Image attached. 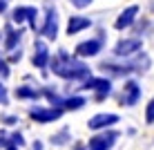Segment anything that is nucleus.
Here are the masks:
<instances>
[{"label": "nucleus", "instance_id": "obj_1", "mask_svg": "<svg viewBox=\"0 0 154 150\" xmlns=\"http://www.w3.org/2000/svg\"><path fill=\"white\" fill-rule=\"evenodd\" d=\"M49 67L56 76L67 78V81H78V78H87L89 76V67L85 63L76 61L74 56H69L67 52H58V54L49 61Z\"/></svg>", "mask_w": 154, "mask_h": 150}, {"label": "nucleus", "instance_id": "obj_2", "mask_svg": "<svg viewBox=\"0 0 154 150\" xmlns=\"http://www.w3.org/2000/svg\"><path fill=\"white\" fill-rule=\"evenodd\" d=\"M147 65H150V58L147 56H139L134 61L125 63V65H114V63H100V69L109 76H125V74H132V72H145Z\"/></svg>", "mask_w": 154, "mask_h": 150}, {"label": "nucleus", "instance_id": "obj_3", "mask_svg": "<svg viewBox=\"0 0 154 150\" xmlns=\"http://www.w3.org/2000/svg\"><path fill=\"white\" fill-rule=\"evenodd\" d=\"M83 90H92V92H96V99L103 101L105 96L112 92V83H109V78H103V76H89L87 81L83 83Z\"/></svg>", "mask_w": 154, "mask_h": 150}, {"label": "nucleus", "instance_id": "obj_4", "mask_svg": "<svg viewBox=\"0 0 154 150\" xmlns=\"http://www.w3.org/2000/svg\"><path fill=\"white\" fill-rule=\"evenodd\" d=\"M143 49V40L141 38H123L114 45V54L121 56V58H130L134 54H139Z\"/></svg>", "mask_w": 154, "mask_h": 150}, {"label": "nucleus", "instance_id": "obj_5", "mask_svg": "<svg viewBox=\"0 0 154 150\" xmlns=\"http://www.w3.org/2000/svg\"><path fill=\"white\" fill-rule=\"evenodd\" d=\"M116 139H119V132H116V130H109V132L105 130V132H100V135L89 139L87 150H112V146L116 143Z\"/></svg>", "mask_w": 154, "mask_h": 150}, {"label": "nucleus", "instance_id": "obj_6", "mask_svg": "<svg viewBox=\"0 0 154 150\" xmlns=\"http://www.w3.org/2000/svg\"><path fill=\"white\" fill-rule=\"evenodd\" d=\"M119 121H121L119 114H114V112H100V114H94L87 121V128L89 130H107V128H112Z\"/></svg>", "mask_w": 154, "mask_h": 150}, {"label": "nucleus", "instance_id": "obj_7", "mask_svg": "<svg viewBox=\"0 0 154 150\" xmlns=\"http://www.w3.org/2000/svg\"><path fill=\"white\" fill-rule=\"evenodd\" d=\"M100 49H103V36L78 43V45H76V56L78 58H92V56H96Z\"/></svg>", "mask_w": 154, "mask_h": 150}, {"label": "nucleus", "instance_id": "obj_8", "mask_svg": "<svg viewBox=\"0 0 154 150\" xmlns=\"http://www.w3.org/2000/svg\"><path fill=\"white\" fill-rule=\"evenodd\" d=\"M29 116L38 123H51V121H58L63 116V110L60 108H31Z\"/></svg>", "mask_w": 154, "mask_h": 150}, {"label": "nucleus", "instance_id": "obj_9", "mask_svg": "<svg viewBox=\"0 0 154 150\" xmlns=\"http://www.w3.org/2000/svg\"><path fill=\"white\" fill-rule=\"evenodd\" d=\"M42 36H45L47 40H56V36H58V11L54 7H47V11H45Z\"/></svg>", "mask_w": 154, "mask_h": 150}, {"label": "nucleus", "instance_id": "obj_10", "mask_svg": "<svg viewBox=\"0 0 154 150\" xmlns=\"http://www.w3.org/2000/svg\"><path fill=\"white\" fill-rule=\"evenodd\" d=\"M141 99V85L136 81H125L123 85V96H121V105H136Z\"/></svg>", "mask_w": 154, "mask_h": 150}, {"label": "nucleus", "instance_id": "obj_11", "mask_svg": "<svg viewBox=\"0 0 154 150\" xmlns=\"http://www.w3.org/2000/svg\"><path fill=\"white\" fill-rule=\"evenodd\" d=\"M136 16H139V5H130V7H125L123 11L119 14V18L114 20V27L121 29V31L127 29V27L136 20Z\"/></svg>", "mask_w": 154, "mask_h": 150}, {"label": "nucleus", "instance_id": "obj_12", "mask_svg": "<svg viewBox=\"0 0 154 150\" xmlns=\"http://www.w3.org/2000/svg\"><path fill=\"white\" fill-rule=\"evenodd\" d=\"M49 61H51V56H49V49H47V45L42 40H36V45H34V58H31V63H34V67H47L49 65Z\"/></svg>", "mask_w": 154, "mask_h": 150}, {"label": "nucleus", "instance_id": "obj_13", "mask_svg": "<svg viewBox=\"0 0 154 150\" xmlns=\"http://www.w3.org/2000/svg\"><path fill=\"white\" fill-rule=\"evenodd\" d=\"M87 27H92V20L89 18H83V16H72L69 23H67V34L74 36L78 31H85Z\"/></svg>", "mask_w": 154, "mask_h": 150}, {"label": "nucleus", "instance_id": "obj_14", "mask_svg": "<svg viewBox=\"0 0 154 150\" xmlns=\"http://www.w3.org/2000/svg\"><path fill=\"white\" fill-rule=\"evenodd\" d=\"M16 96H18V99H31V101H36V99H40V96H42V90L29 88V85H18V88H16Z\"/></svg>", "mask_w": 154, "mask_h": 150}, {"label": "nucleus", "instance_id": "obj_15", "mask_svg": "<svg viewBox=\"0 0 154 150\" xmlns=\"http://www.w3.org/2000/svg\"><path fill=\"white\" fill-rule=\"evenodd\" d=\"M85 103H87L85 96H67L63 101V110H81V108H85Z\"/></svg>", "mask_w": 154, "mask_h": 150}, {"label": "nucleus", "instance_id": "obj_16", "mask_svg": "<svg viewBox=\"0 0 154 150\" xmlns=\"http://www.w3.org/2000/svg\"><path fill=\"white\" fill-rule=\"evenodd\" d=\"M23 38L20 29H7V40H5V49H16V43Z\"/></svg>", "mask_w": 154, "mask_h": 150}, {"label": "nucleus", "instance_id": "obj_17", "mask_svg": "<svg viewBox=\"0 0 154 150\" xmlns=\"http://www.w3.org/2000/svg\"><path fill=\"white\" fill-rule=\"evenodd\" d=\"M27 16H29V7H27V5H23V7H16V9H14L11 20H14L16 25H23L25 20H27Z\"/></svg>", "mask_w": 154, "mask_h": 150}, {"label": "nucleus", "instance_id": "obj_18", "mask_svg": "<svg viewBox=\"0 0 154 150\" xmlns=\"http://www.w3.org/2000/svg\"><path fill=\"white\" fill-rule=\"evenodd\" d=\"M67 141H69V128H63L60 132L51 135V143H54V146H65Z\"/></svg>", "mask_w": 154, "mask_h": 150}, {"label": "nucleus", "instance_id": "obj_19", "mask_svg": "<svg viewBox=\"0 0 154 150\" xmlns=\"http://www.w3.org/2000/svg\"><path fill=\"white\" fill-rule=\"evenodd\" d=\"M145 123H154V99L145 105Z\"/></svg>", "mask_w": 154, "mask_h": 150}, {"label": "nucleus", "instance_id": "obj_20", "mask_svg": "<svg viewBox=\"0 0 154 150\" xmlns=\"http://www.w3.org/2000/svg\"><path fill=\"white\" fill-rule=\"evenodd\" d=\"M9 146H25V139H23V135H20V132H14L11 137H9Z\"/></svg>", "mask_w": 154, "mask_h": 150}, {"label": "nucleus", "instance_id": "obj_21", "mask_svg": "<svg viewBox=\"0 0 154 150\" xmlns=\"http://www.w3.org/2000/svg\"><path fill=\"white\" fill-rule=\"evenodd\" d=\"M36 18H38V9L36 7H29V16H27V23L31 29H36Z\"/></svg>", "mask_w": 154, "mask_h": 150}, {"label": "nucleus", "instance_id": "obj_22", "mask_svg": "<svg viewBox=\"0 0 154 150\" xmlns=\"http://www.w3.org/2000/svg\"><path fill=\"white\" fill-rule=\"evenodd\" d=\"M9 76V63L5 58H0V78H7Z\"/></svg>", "mask_w": 154, "mask_h": 150}, {"label": "nucleus", "instance_id": "obj_23", "mask_svg": "<svg viewBox=\"0 0 154 150\" xmlns=\"http://www.w3.org/2000/svg\"><path fill=\"white\" fill-rule=\"evenodd\" d=\"M69 2H72L76 9H85V7H89V5H92V0H69Z\"/></svg>", "mask_w": 154, "mask_h": 150}, {"label": "nucleus", "instance_id": "obj_24", "mask_svg": "<svg viewBox=\"0 0 154 150\" xmlns=\"http://www.w3.org/2000/svg\"><path fill=\"white\" fill-rule=\"evenodd\" d=\"M7 101H9V96H7V88L0 83V105H5Z\"/></svg>", "mask_w": 154, "mask_h": 150}, {"label": "nucleus", "instance_id": "obj_25", "mask_svg": "<svg viewBox=\"0 0 154 150\" xmlns=\"http://www.w3.org/2000/svg\"><path fill=\"white\" fill-rule=\"evenodd\" d=\"M20 58H23V52H14V54H11V61H20Z\"/></svg>", "mask_w": 154, "mask_h": 150}, {"label": "nucleus", "instance_id": "obj_26", "mask_svg": "<svg viewBox=\"0 0 154 150\" xmlns=\"http://www.w3.org/2000/svg\"><path fill=\"white\" fill-rule=\"evenodd\" d=\"M7 7H9V0H0V14H2Z\"/></svg>", "mask_w": 154, "mask_h": 150}, {"label": "nucleus", "instance_id": "obj_27", "mask_svg": "<svg viewBox=\"0 0 154 150\" xmlns=\"http://www.w3.org/2000/svg\"><path fill=\"white\" fill-rule=\"evenodd\" d=\"M16 121H18V116H5V123H9V126L16 123Z\"/></svg>", "mask_w": 154, "mask_h": 150}, {"label": "nucleus", "instance_id": "obj_28", "mask_svg": "<svg viewBox=\"0 0 154 150\" xmlns=\"http://www.w3.org/2000/svg\"><path fill=\"white\" fill-rule=\"evenodd\" d=\"M74 150H87V146H83V143H76V146H74Z\"/></svg>", "mask_w": 154, "mask_h": 150}, {"label": "nucleus", "instance_id": "obj_29", "mask_svg": "<svg viewBox=\"0 0 154 150\" xmlns=\"http://www.w3.org/2000/svg\"><path fill=\"white\" fill-rule=\"evenodd\" d=\"M34 150H42V143H40V141H36V143H34Z\"/></svg>", "mask_w": 154, "mask_h": 150}, {"label": "nucleus", "instance_id": "obj_30", "mask_svg": "<svg viewBox=\"0 0 154 150\" xmlns=\"http://www.w3.org/2000/svg\"><path fill=\"white\" fill-rule=\"evenodd\" d=\"M5 150H20V148H18V146H7Z\"/></svg>", "mask_w": 154, "mask_h": 150}]
</instances>
